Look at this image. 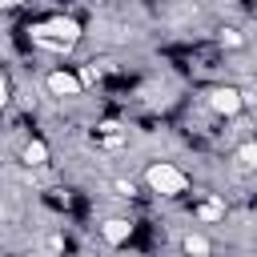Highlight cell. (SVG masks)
I'll return each mask as SVG.
<instances>
[{
  "mask_svg": "<svg viewBox=\"0 0 257 257\" xmlns=\"http://www.w3.org/2000/svg\"><path fill=\"white\" fill-rule=\"evenodd\" d=\"M28 40L44 52H68L80 40V24L72 16H44V20L28 24Z\"/></svg>",
  "mask_w": 257,
  "mask_h": 257,
  "instance_id": "1",
  "label": "cell"
},
{
  "mask_svg": "<svg viewBox=\"0 0 257 257\" xmlns=\"http://www.w3.org/2000/svg\"><path fill=\"white\" fill-rule=\"evenodd\" d=\"M145 185H149L157 197H181V193H189V177H185L173 161H153V165L145 169Z\"/></svg>",
  "mask_w": 257,
  "mask_h": 257,
  "instance_id": "2",
  "label": "cell"
},
{
  "mask_svg": "<svg viewBox=\"0 0 257 257\" xmlns=\"http://www.w3.org/2000/svg\"><path fill=\"white\" fill-rule=\"evenodd\" d=\"M205 104H209L217 116H237V112L245 108V96H241L233 84H213V88H205Z\"/></svg>",
  "mask_w": 257,
  "mask_h": 257,
  "instance_id": "3",
  "label": "cell"
},
{
  "mask_svg": "<svg viewBox=\"0 0 257 257\" xmlns=\"http://www.w3.org/2000/svg\"><path fill=\"white\" fill-rule=\"evenodd\" d=\"M44 88H48L52 96H80V92H84V76H80V72H68V68H52V72L44 76Z\"/></svg>",
  "mask_w": 257,
  "mask_h": 257,
  "instance_id": "4",
  "label": "cell"
},
{
  "mask_svg": "<svg viewBox=\"0 0 257 257\" xmlns=\"http://www.w3.org/2000/svg\"><path fill=\"white\" fill-rule=\"evenodd\" d=\"M100 237H104L108 245H128V237H133V221H128V217H108V221L100 225Z\"/></svg>",
  "mask_w": 257,
  "mask_h": 257,
  "instance_id": "5",
  "label": "cell"
},
{
  "mask_svg": "<svg viewBox=\"0 0 257 257\" xmlns=\"http://www.w3.org/2000/svg\"><path fill=\"white\" fill-rule=\"evenodd\" d=\"M181 249H185V257H209V253H213V245H209L205 233H185Z\"/></svg>",
  "mask_w": 257,
  "mask_h": 257,
  "instance_id": "6",
  "label": "cell"
},
{
  "mask_svg": "<svg viewBox=\"0 0 257 257\" xmlns=\"http://www.w3.org/2000/svg\"><path fill=\"white\" fill-rule=\"evenodd\" d=\"M20 161H24L28 169H40V165L48 161V145H44V141H28L24 153H20Z\"/></svg>",
  "mask_w": 257,
  "mask_h": 257,
  "instance_id": "7",
  "label": "cell"
},
{
  "mask_svg": "<svg viewBox=\"0 0 257 257\" xmlns=\"http://www.w3.org/2000/svg\"><path fill=\"white\" fill-rule=\"evenodd\" d=\"M197 217H201V221H221V217H225V205H221V201H201V205H197Z\"/></svg>",
  "mask_w": 257,
  "mask_h": 257,
  "instance_id": "8",
  "label": "cell"
},
{
  "mask_svg": "<svg viewBox=\"0 0 257 257\" xmlns=\"http://www.w3.org/2000/svg\"><path fill=\"white\" fill-rule=\"evenodd\" d=\"M221 44H225V48H241V44H245V36H241L237 28H221Z\"/></svg>",
  "mask_w": 257,
  "mask_h": 257,
  "instance_id": "9",
  "label": "cell"
},
{
  "mask_svg": "<svg viewBox=\"0 0 257 257\" xmlns=\"http://www.w3.org/2000/svg\"><path fill=\"white\" fill-rule=\"evenodd\" d=\"M237 157H241V161H245L249 169H257V141H249V145H241V149H237Z\"/></svg>",
  "mask_w": 257,
  "mask_h": 257,
  "instance_id": "10",
  "label": "cell"
},
{
  "mask_svg": "<svg viewBox=\"0 0 257 257\" xmlns=\"http://www.w3.org/2000/svg\"><path fill=\"white\" fill-rule=\"evenodd\" d=\"M112 189H116L120 197H133V181H112Z\"/></svg>",
  "mask_w": 257,
  "mask_h": 257,
  "instance_id": "11",
  "label": "cell"
},
{
  "mask_svg": "<svg viewBox=\"0 0 257 257\" xmlns=\"http://www.w3.org/2000/svg\"><path fill=\"white\" fill-rule=\"evenodd\" d=\"M8 104V76H4V68H0V108Z\"/></svg>",
  "mask_w": 257,
  "mask_h": 257,
  "instance_id": "12",
  "label": "cell"
},
{
  "mask_svg": "<svg viewBox=\"0 0 257 257\" xmlns=\"http://www.w3.org/2000/svg\"><path fill=\"white\" fill-rule=\"evenodd\" d=\"M16 4H24V0H0V8H16Z\"/></svg>",
  "mask_w": 257,
  "mask_h": 257,
  "instance_id": "13",
  "label": "cell"
},
{
  "mask_svg": "<svg viewBox=\"0 0 257 257\" xmlns=\"http://www.w3.org/2000/svg\"><path fill=\"white\" fill-rule=\"evenodd\" d=\"M253 88H257V76H253Z\"/></svg>",
  "mask_w": 257,
  "mask_h": 257,
  "instance_id": "14",
  "label": "cell"
}]
</instances>
